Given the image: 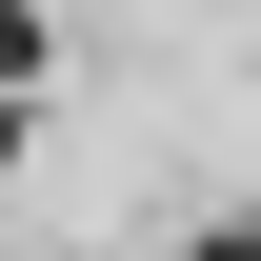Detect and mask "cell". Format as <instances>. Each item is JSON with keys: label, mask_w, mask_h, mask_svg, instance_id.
I'll list each match as a JSON object with an SVG mask.
<instances>
[{"label": "cell", "mask_w": 261, "mask_h": 261, "mask_svg": "<svg viewBox=\"0 0 261 261\" xmlns=\"http://www.w3.org/2000/svg\"><path fill=\"white\" fill-rule=\"evenodd\" d=\"M0 161H20V81H0Z\"/></svg>", "instance_id": "3957f363"}, {"label": "cell", "mask_w": 261, "mask_h": 261, "mask_svg": "<svg viewBox=\"0 0 261 261\" xmlns=\"http://www.w3.org/2000/svg\"><path fill=\"white\" fill-rule=\"evenodd\" d=\"M201 261H261V221H201Z\"/></svg>", "instance_id": "7a4b0ae2"}, {"label": "cell", "mask_w": 261, "mask_h": 261, "mask_svg": "<svg viewBox=\"0 0 261 261\" xmlns=\"http://www.w3.org/2000/svg\"><path fill=\"white\" fill-rule=\"evenodd\" d=\"M40 40H61V20H40V0H0V81H40Z\"/></svg>", "instance_id": "6da1fadb"}]
</instances>
